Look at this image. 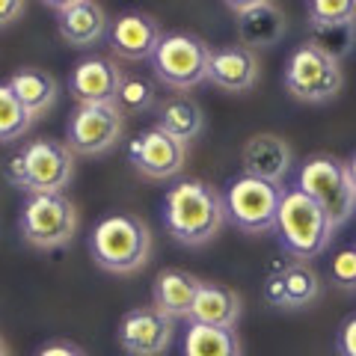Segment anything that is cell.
I'll return each instance as SVG.
<instances>
[{"label":"cell","instance_id":"obj_1","mask_svg":"<svg viewBox=\"0 0 356 356\" xmlns=\"http://www.w3.org/2000/svg\"><path fill=\"white\" fill-rule=\"evenodd\" d=\"M226 222L222 193L202 178H181L163 199V229L181 247H202L214 241Z\"/></svg>","mask_w":356,"mask_h":356},{"label":"cell","instance_id":"obj_2","mask_svg":"<svg viewBox=\"0 0 356 356\" xmlns=\"http://www.w3.org/2000/svg\"><path fill=\"white\" fill-rule=\"evenodd\" d=\"M6 178L27 196L65 193V187L74 178V152L63 140L51 137L24 143L6 161Z\"/></svg>","mask_w":356,"mask_h":356},{"label":"cell","instance_id":"obj_3","mask_svg":"<svg viewBox=\"0 0 356 356\" xmlns=\"http://www.w3.org/2000/svg\"><path fill=\"white\" fill-rule=\"evenodd\" d=\"M89 255L107 273H137L152 255V232L134 214H110L89 232Z\"/></svg>","mask_w":356,"mask_h":356},{"label":"cell","instance_id":"obj_4","mask_svg":"<svg viewBox=\"0 0 356 356\" xmlns=\"http://www.w3.org/2000/svg\"><path fill=\"white\" fill-rule=\"evenodd\" d=\"M332 232L336 226L306 193H300L297 187L282 193L280 211H276V235L285 255L309 264L332 243Z\"/></svg>","mask_w":356,"mask_h":356},{"label":"cell","instance_id":"obj_5","mask_svg":"<svg viewBox=\"0 0 356 356\" xmlns=\"http://www.w3.org/2000/svg\"><path fill=\"white\" fill-rule=\"evenodd\" d=\"M297 191L306 193L324 211L332 226L348 222L356 211V193L348 175V163L332 158V154H315L300 166Z\"/></svg>","mask_w":356,"mask_h":356},{"label":"cell","instance_id":"obj_6","mask_svg":"<svg viewBox=\"0 0 356 356\" xmlns=\"http://www.w3.org/2000/svg\"><path fill=\"white\" fill-rule=\"evenodd\" d=\"M285 187L273 181H261L255 175L241 172L232 178L222 191L226 220L247 235H264L276 229V211H280Z\"/></svg>","mask_w":356,"mask_h":356},{"label":"cell","instance_id":"obj_7","mask_svg":"<svg viewBox=\"0 0 356 356\" xmlns=\"http://www.w3.org/2000/svg\"><path fill=\"white\" fill-rule=\"evenodd\" d=\"M18 232L36 250L65 247L77 235V208L65 193L27 196L18 214Z\"/></svg>","mask_w":356,"mask_h":356},{"label":"cell","instance_id":"obj_8","mask_svg":"<svg viewBox=\"0 0 356 356\" xmlns=\"http://www.w3.org/2000/svg\"><path fill=\"white\" fill-rule=\"evenodd\" d=\"M211 54L214 48L196 33H166L149 63L161 83L172 89H193L208 81Z\"/></svg>","mask_w":356,"mask_h":356},{"label":"cell","instance_id":"obj_9","mask_svg":"<svg viewBox=\"0 0 356 356\" xmlns=\"http://www.w3.org/2000/svg\"><path fill=\"white\" fill-rule=\"evenodd\" d=\"M282 83L297 102H309V104L332 102L344 86L341 63L324 57V54L315 51L306 42L300 48H294L291 57L285 60Z\"/></svg>","mask_w":356,"mask_h":356},{"label":"cell","instance_id":"obj_10","mask_svg":"<svg viewBox=\"0 0 356 356\" xmlns=\"http://www.w3.org/2000/svg\"><path fill=\"white\" fill-rule=\"evenodd\" d=\"M125 131V116L116 104H77L65 122V146L74 154H95L110 152Z\"/></svg>","mask_w":356,"mask_h":356},{"label":"cell","instance_id":"obj_11","mask_svg":"<svg viewBox=\"0 0 356 356\" xmlns=\"http://www.w3.org/2000/svg\"><path fill=\"white\" fill-rule=\"evenodd\" d=\"M175 336V321L154 306H137L122 315L116 327L119 348L128 356H163Z\"/></svg>","mask_w":356,"mask_h":356},{"label":"cell","instance_id":"obj_12","mask_svg":"<svg viewBox=\"0 0 356 356\" xmlns=\"http://www.w3.org/2000/svg\"><path fill=\"white\" fill-rule=\"evenodd\" d=\"M128 161L143 178L163 181L184 170L187 146L161 128H146L128 143Z\"/></svg>","mask_w":356,"mask_h":356},{"label":"cell","instance_id":"obj_13","mask_svg":"<svg viewBox=\"0 0 356 356\" xmlns=\"http://www.w3.org/2000/svg\"><path fill=\"white\" fill-rule=\"evenodd\" d=\"M125 72L113 57H83L69 74V92L77 104H116Z\"/></svg>","mask_w":356,"mask_h":356},{"label":"cell","instance_id":"obj_14","mask_svg":"<svg viewBox=\"0 0 356 356\" xmlns=\"http://www.w3.org/2000/svg\"><path fill=\"white\" fill-rule=\"evenodd\" d=\"M226 6L235 15L238 39L243 48H267L285 36V13L270 0H226Z\"/></svg>","mask_w":356,"mask_h":356},{"label":"cell","instance_id":"obj_15","mask_svg":"<svg viewBox=\"0 0 356 356\" xmlns=\"http://www.w3.org/2000/svg\"><path fill=\"white\" fill-rule=\"evenodd\" d=\"M321 294V280L315 273V267H309L303 261L282 264L264 280V300L273 309L282 312H300L312 306Z\"/></svg>","mask_w":356,"mask_h":356},{"label":"cell","instance_id":"obj_16","mask_svg":"<svg viewBox=\"0 0 356 356\" xmlns=\"http://www.w3.org/2000/svg\"><path fill=\"white\" fill-rule=\"evenodd\" d=\"M163 39L161 21L149 13H122L113 18L107 33L110 51L119 60H152V54L158 51V44Z\"/></svg>","mask_w":356,"mask_h":356},{"label":"cell","instance_id":"obj_17","mask_svg":"<svg viewBox=\"0 0 356 356\" xmlns=\"http://www.w3.org/2000/svg\"><path fill=\"white\" fill-rule=\"evenodd\" d=\"M261 77V63L259 54L243 48V44H222V48H214L211 54V69H208V81L214 83L222 92H250L255 89Z\"/></svg>","mask_w":356,"mask_h":356},{"label":"cell","instance_id":"obj_18","mask_svg":"<svg viewBox=\"0 0 356 356\" xmlns=\"http://www.w3.org/2000/svg\"><path fill=\"white\" fill-rule=\"evenodd\" d=\"M57 13L60 39L72 48H92L104 39L107 15L92 0H65V3H44Z\"/></svg>","mask_w":356,"mask_h":356},{"label":"cell","instance_id":"obj_19","mask_svg":"<svg viewBox=\"0 0 356 356\" xmlns=\"http://www.w3.org/2000/svg\"><path fill=\"white\" fill-rule=\"evenodd\" d=\"M241 166L247 175L282 184V178L291 170V146H288L280 134H252L243 143Z\"/></svg>","mask_w":356,"mask_h":356},{"label":"cell","instance_id":"obj_20","mask_svg":"<svg viewBox=\"0 0 356 356\" xmlns=\"http://www.w3.org/2000/svg\"><path fill=\"white\" fill-rule=\"evenodd\" d=\"M202 280L181 267H163L152 280V306L166 318H191L193 300Z\"/></svg>","mask_w":356,"mask_h":356},{"label":"cell","instance_id":"obj_21","mask_svg":"<svg viewBox=\"0 0 356 356\" xmlns=\"http://www.w3.org/2000/svg\"><path fill=\"white\" fill-rule=\"evenodd\" d=\"M191 324H205V327H222L235 330L241 321V297L232 291L229 285L220 282H202L196 291L193 309H191Z\"/></svg>","mask_w":356,"mask_h":356},{"label":"cell","instance_id":"obj_22","mask_svg":"<svg viewBox=\"0 0 356 356\" xmlns=\"http://www.w3.org/2000/svg\"><path fill=\"white\" fill-rule=\"evenodd\" d=\"M154 128L166 131L170 137L181 140L184 146H187V143H193L199 134H202V128H205V113H202V107H199L193 98H187V95H172V98H166V102H161V107H158V122H154Z\"/></svg>","mask_w":356,"mask_h":356},{"label":"cell","instance_id":"obj_23","mask_svg":"<svg viewBox=\"0 0 356 356\" xmlns=\"http://www.w3.org/2000/svg\"><path fill=\"white\" fill-rule=\"evenodd\" d=\"M9 89L15 92V98L24 104L27 113L36 119L42 113H48L57 102V77L51 72H42V69H18L13 77H9Z\"/></svg>","mask_w":356,"mask_h":356},{"label":"cell","instance_id":"obj_24","mask_svg":"<svg viewBox=\"0 0 356 356\" xmlns=\"http://www.w3.org/2000/svg\"><path fill=\"white\" fill-rule=\"evenodd\" d=\"M181 356H243L241 336L235 330L187 324L181 339Z\"/></svg>","mask_w":356,"mask_h":356},{"label":"cell","instance_id":"obj_25","mask_svg":"<svg viewBox=\"0 0 356 356\" xmlns=\"http://www.w3.org/2000/svg\"><path fill=\"white\" fill-rule=\"evenodd\" d=\"M309 44L324 57L341 63L356 48V24H332V27H309Z\"/></svg>","mask_w":356,"mask_h":356},{"label":"cell","instance_id":"obj_26","mask_svg":"<svg viewBox=\"0 0 356 356\" xmlns=\"http://www.w3.org/2000/svg\"><path fill=\"white\" fill-rule=\"evenodd\" d=\"M158 102V89H154L152 77L146 74H125L116 95V110L122 116H140L154 107Z\"/></svg>","mask_w":356,"mask_h":356},{"label":"cell","instance_id":"obj_27","mask_svg":"<svg viewBox=\"0 0 356 356\" xmlns=\"http://www.w3.org/2000/svg\"><path fill=\"white\" fill-rule=\"evenodd\" d=\"M33 125V116L15 98L9 83H0V143H18Z\"/></svg>","mask_w":356,"mask_h":356},{"label":"cell","instance_id":"obj_28","mask_svg":"<svg viewBox=\"0 0 356 356\" xmlns=\"http://www.w3.org/2000/svg\"><path fill=\"white\" fill-rule=\"evenodd\" d=\"M306 18L318 27L356 24V0H312L306 6Z\"/></svg>","mask_w":356,"mask_h":356},{"label":"cell","instance_id":"obj_29","mask_svg":"<svg viewBox=\"0 0 356 356\" xmlns=\"http://www.w3.org/2000/svg\"><path fill=\"white\" fill-rule=\"evenodd\" d=\"M330 280L339 288H356V247H344L332 255Z\"/></svg>","mask_w":356,"mask_h":356},{"label":"cell","instance_id":"obj_30","mask_svg":"<svg viewBox=\"0 0 356 356\" xmlns=\"http://www.w3.org/2000/svg\"><path fill=\"white\" fill-rule=\"evenodd\" d=\"M336 350L339 356H356V315L348 318L336 336Z\"/></svg>","mask_w":356,"mask_h":356},{"label":"cell","instance_id":"obj_31","mask_svg":"<svg viewBox=\"0 0 356 356\" xmlns=\"http://www.w3.org/2000/svg\"><path fill=\"white\" fill-rule=\"evenodd\" d=\"M36 356H86V350L81 348V344H74V341L54 339L48 344H42V348L36 350Z\"/></svg>","mask_w":356,"mask_h":356},{"label":"cell","instance_id":"obj_32","mask_svg":"<svg viewBox=\"0 0 356 356\" xmlns=\"http://www.w3.org/2000/svg\"><path fill=\"white\" fill-rule=\"evenodd\" d=\"M27 13L24 0H0V27H9Z\"/></svg>","mask_w":356,"mask_h":356},{"label":"cell","instance_id":"obj_33","mask_svg":"<svg viewBox=\"0 0 356 356\" xmlns=\"http://www.w3.org/2000/svg\"><path fill=\"white\" fill-rule=\"evenodd\" d=\"M348 163V175H350V184H353V193H356V152L350 154V161H344Z\"/></svg>","mask_w":356,"mask_h":356},{"label":"cell","instance_id":"obj_34","mask_svg":"<svg viewBox=\"0 0 356 356\" xmlns=\"http://www.w3.org/2000/svg\"><path fill=\"white\" fill-rule=\"evenodd\" d=\"M0 356H6V344H3V339H0Z\"/></svg>","mask_w":356,"mask_h":356}]
</instances>
